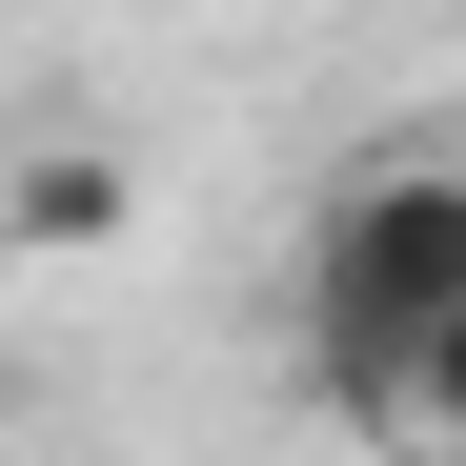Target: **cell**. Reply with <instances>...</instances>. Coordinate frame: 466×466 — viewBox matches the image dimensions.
<instances>
[{
    "label": "cell",
    "mask_w": 466,
    "mask_h": 466,
    "mask_svg": "<svg viewBox=\"0 0 466 466\" xmlns=\"http://www.w3.org/2000/svg\"><path fill=\"white\" fill-rule=\"evenodd\" d=\"M122 163H102V142H41V163H21V203H0V223H21V244H122Z\"/></svg>",
    "instance_id": "cell-2"
},
{
    "label": "cell",
    "mask_w": 466,
    "mask_h": 466,
    "mask_svg": "<svg viewBox=\"0 0 466 466\" xmlns=\"http://www.w3.org/2000/svg\"><path fill=\"white\" fill-rule=\"evenodd\" d=\"M406 426H466V304L426 325V365H406Z\"/></svg>",
    "instance_id": "cell-3"
},
{
    "label": "cell",
    "mask_w": 466,
    "mask_h": 466,
    "mask_svg": "<svg viewBox=\"0 0 466 466\" xmlns=\"http://www.w3.org/2000/svg\"><path fill=\"white\" fill-rule=\"evenodd\" d=\"M446 304H466V163H365L325 203V244H304V325H325L365 426H406V365H426Z\"/></svg>",
    "instance_id": "cell-1"
}]
</instances>
